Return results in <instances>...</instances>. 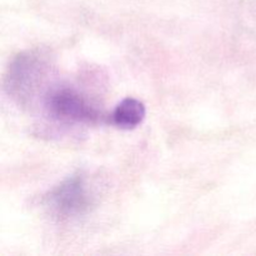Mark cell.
Instances as JSON below:
<instances>
[{"label":"cell","instance_id":"1","mask_svg":"<svg viewBox=\"0 0 256 256\" xmlns=\"http://www.w3.org/2000/svg\"><path fill=\"white\" fill-rule=\"evenodd\" d=\"M50 65L48 55L40 50L19 52L8 66L4 78L6 94L22 106H32L39 95L42 99L50 86H45Z\"/></svg>","mask_w":256,"mask_h":256},{"label":"cell","instance_id":"2","mask_svg":"<svg viewBox=\"0 0 256 256\" xmlns=\"http://www.w3.org/2000/svg\"><path fill=\"white\" fill-rule=\"evenodd\" d=\"M46 114L62 124L95 125L106 122V115L86 95L70 85L50 86L42 98Z\"/></svg>","mask_w":256,"mask_h":256},{"label":"cell","instance_id":"3","mask_svg":"<svg viewBox=\"0 0 256 256\" xmlns=\"http://www.w3.org/2000/svg\"><path fill=\"white\" fill-rule=\"evenodd\" d=\"M95 195L82 172L62 180L44 198L45 206L58 219L66 220L82 216L92 208Z\"/></svg>","mask_w":256,"mask_h":256},{"label":"cell","instance_id":"4","mask_svg":"<svg viewBox=\"0 0 256 256\" xmlns=\"http://www.w3.org/2000/svg\"><path fill=\"white\" fill-rule=\"evenodd\" d=\"M146 109L144 102L136 98H125L116 105L110 115L112 122L122 130H132L139 126L145 119Z\"/></svg>","mask_w":256,"mask_h":256}]
</instances>
